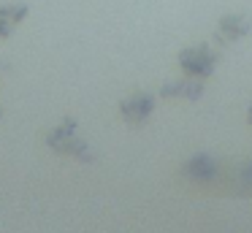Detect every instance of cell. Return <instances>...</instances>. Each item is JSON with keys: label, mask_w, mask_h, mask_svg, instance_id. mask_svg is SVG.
<instances>
[{"label": "cell", "mask_w": 252, "mask_h": 233, "mask_svg": "<svg viewBox=\"0 0 252 233\" xmlns=\"http://www.w3.org/2000/svg\"><path fill=\"white\" fill-rule=\"evenodd\" d=\"M247 122H250V125H252V106H250V108H247Z\"/></svg>", "instance_id": "9"}, {"label": "cell", "mask_w": 252, "mask_h": 233, "mask_svg": "<svg viewBox=\"0 0 252 233\" xmlns=\"http://www.w3.org/2000/svg\"><path fill=\"white\" fill-rule=\"evenodd\" d=\"M179 68L185 70V76H195V79H206L214 73V65H217V52L206 43H198V46H185L179 52Z\"/></svg>", "instance_id": "2"}, {"label": "cell", "mask_w": 252, "mask_h": 233, "mask_svg": "<svg viewBox=\"0 0 252 233\" xmlns=\"http://www.w3.org/2000/svg\"><path fill=\"white\" fill-rule=\"evenodd\" d=\"M160 95H163V98H174V100H201L203 79L185 76L182 81H171V84L160 87Z\"/></svg>", "instance_id": "5"}, {"label": "cell", "mask_w": 252, "mask_h": 233, "mask_svg": "<svg viewBox=\"0 0 252 233\" xmlns=\"http://www.w3.org/2000/svg\"><path fill=\"white\" fill-rule=\"evenodd\" d=\"M250 27L252 22L247 19L244 14H228L222 16V19L217 22V33H214V38H217V43H236L241 41L244 35H250Z\"/></svg>", "instance_id": "4"}, {"label": "cell", "mask_w": 252, "mask_h": 233, "mask_svg": "<svg viewBox=\"0 0 252 233\" xmlns=\"http://www.w3.org/2000/svg\"><path fill=\"white\" fill-rule=\"evenodd\" d=\"M182 173H185L190 182H198V184H206L217 176V163H214L212 155H192L190 160L182 166Z\"/></svg>", "instance_id": "6"}, {"label": "cell", "mask_w": 252, "mask_h": 233, "mask_svg": "<svg viewBox=\"0 0 252 233\" xmlns=\"http://www.w3.org/2000/svg\"><path fill=\"white\" fill-rule=\"evenodd\" d=\"M44 144L49 146L52 152H57V155L76 157V160H82V163H93L95 160L90 144L79 135V122L73 117H65L60 125H55L52 130H46Z\"/></svg>", "instance_id": "1"}, {"label": "cell", "mask_w": 252, "mask_h": 233, "mask_svg": "<svg viewBox=\"0 0 252 233\" xmlns=\"http://www.w3.org/2000/svg\"><path fill=\"white\" fill-rule=\"evenodd\" d=\"M152 111H155V98L144 90H136V92H130L127 98L120 100V117H122V122L130 125V128H141V125L152 117Z\"/></svg>", "instance_id": "3"}, {"label": "cell", "mask_w": 252, "mask_h": 233, "mask_svg": "<svg viewBox=\"0 0 252 233\" xmlns=\"http://www.w3.org/2000/svg\"><path fill=\"white\" fill-rule=\"evenodd\" d=\"M0 119H3V108H0Z\"/></svg>", "instance_id": "10"}, {"label": "cell", "mask_w": 252, "mask_h": 233, "mask_svg": "<svg viewBox=\"0 0 252 233\" xmlns=\"http://www.w3.org/2000/svg\"><path fill=\"white\" fill-rule=\"evenodd\" d=\"M239 179H241V184H244V187H252V157L244 163V166H241Z\"/></svg>", "instance_id": "8"}, {"label": "cell", "mask_w": 252, "mask_h": 233, "mask_svg": "<svg viewBox=\"0 0 252 233\" xmlns=\"http://www.w3.org/2000/svg\"><path fill=\"white\" fill-rule=\"evenodd\" d=\"M30 8L28 3H8V5H0V41H6V38L14 35L19 25L28 19Z\"/></svg>", "instance_id": "7"}]
</instances>
